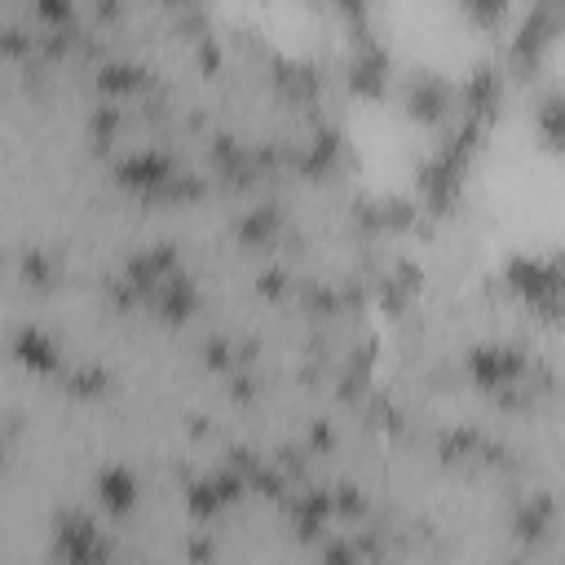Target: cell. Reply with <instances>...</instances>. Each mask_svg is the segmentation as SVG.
<instances>
[{"label": "cell", "mask_w": 565, "mask_h": 565, "mask_svg": "<svg viewBox=\"0 0 565 565\" xmlns=\"http://www.w3.org/2000/svg\"><path fill=\"white\" fill-rule=\"evenodd\" d=\"M503 287L539 313L565 291V252H512L503 260Z\"/></svg>", "instance_id": "6da1fadb"}, {"label": "cell", "mask_w": 565, "mask_h": 565, "mask_svg": "<svg viewBox=\"0 0 565 565\" xmlns=\"http://www.w3.org/2000/svg\"><path fill=\"white\" fill-rule=\"evenodd\" d=\"M463 371L477 388L508 393V388H521L530 380V353L516 344H503V340H481L463 353Z\"/></svg>", "instance_id": "7a4b0ae2"}, {"label": "cell", "mask_w": 565, "mask_h": 565, "mask_svg": "<svg viewBox=\"0 0 565 565\" xmlns=\"http://www.w3.org/2000/svg\"><path fill=\"white\" fill-rule=\"evenodd\" d=\"M53 561L57 565H110V539L84 512H62L53 521Z\"/></svg>", "instance_id": "3957f363"}, {"label": "cell", "mask_w": 565, "mask_h": 565, "mask_svg": "<svg viewBox=\"0 0 565 565\" xmlns=\"http://www.w3.org/2000/svg\"><path fill=\"white\" fill-rule=\"evenodd\" d=\"M561 4H534L521 22H516V31H512V40H508V66L516 71V75H530V71H539V62H543V53H547V44L561 35Z\"/></svg>", "instance_id": "277c9868"}, {"label": "cell", "mask_w": 565, "mask_h": 565, "mask_svg": "<svg viewBox=\"0 0 565 565\" xmlns=\"http://www.w3.org/2000/svg\"><path fill=\"white\" fill-rule=\"evenodd\" d=\"M402 106H406V115L419 119V124H441L450 110H459V88H455L441 71H433V66H415V71L406 75Z\"/></svg>", "instance_id": "5b68a950"}, {"label": "cell", "mask_w": 565, "mask_h": 565, "mask_svg": "<svg viewBox=\"0 0 565 565\" xmlns=\"http://www.w3.org/2000/svg\"><path fill=\"white\" fill-rule=\"evenodd\" d=\"M115 181L124 190H141L150 199H168V190L177 181V163H172V154H163L154 146H141V150H132V154H124L115 163Z\"/></svg>", "instance_id": "8992f818"}, {"label": "cell", "mask_w": 565, "mask_h": 565, "mask_svg": "<svg viewBox=\"0 0 565 565\" xmlns=\"http://www.w3.org/2000/svg\"><path fill=\"white\" fill-rule=\"evenodd\" d=\"M499 97H503V75L494 62H477L463 84H459V115H472V119H494L499 110Z\"/></svg>", "instance_id": "52a82bcc"}, {"label": "cell", "mask_w": 565, "mask_h": 565, "mask_svg": "<svg viewBox=\"0 0 565 565\" xmlns=\"http://www.w3.org/2000/svg\"><path fill=\"white\" fill-rule=\"evenodd\" d=\"M13 358H18L26 371H57V366H62V353H57L53 335L40 331L35 322H26V327L13 331Z\"/></svg>", "instance_id": "ba28073f"}, {"label": "cell", "mask_w": 565, "mask_h": 565, "mask_svg": "<svg viewBox=\"0 0 565 565\" xmlns=\"http://www.w3.org/2000/svg\"><path fill=\"white\" fill-rule=\"evenodd\" d=\"M93 490H97V503H102L106 512H115V516H124V512L137 503V477H132V468H124V463H106V468L97 472Z\"/></svg>", "instance_id": "9c48e42d"}, {"label": "cell", "mask_w": 565, "mask_h": 565, "mask_svg": "<svg viewBox=\"0 0 565 565\" xmlns=\"http://www.w3.org/2000/svg\"><path fill=\"white\" fill-rule=\"evenodd\" d=\"M150 305H154L159 318H168V322H185V318L194 313V305H199V287L190 282V274L177 269L168 282H159V291L150 296Z\"/></svg>", "instance_id": "30bf717a"}, {"label": "cell", "mask_w": 565, "mask_h": 565, "mask_svg": "<svg viewBox=\"0 0 565 565\" xmlns=\"http://www.w3.org/2000/svg\"><path fill=\"white\" fill-rule=\"evenodd\" d=\"M534 128L543 137L547 150H561L565 154V88H547L534 106Z\"/></svg>", "instance_id": "8fae6325"}, {"label": "cell", "mask_w": 565, "mask_h": 565, "mask_svg": "<svg viewBox=\"0 0 565 565\" xmlns=\"http://www.w3.org/2000/svg\"><path fill=\"white\" fill-rule=\"evenodd\" d=\"M93 79H97L102 93H141V88L150 84L146 66H137V62H128V57H106Z\"/></svg>", "instance_id": "7c38bea8"}, {"label": "cell", "mask_w": 565, "mask_h": 565, "mask_svg": "<svg viewBox=\"0 0 565 565\" xmlns=\"http://www.w3.org/2000/svg\"><path fill=\"white\" fill-rule=\"evenodd\" d=\"M287 512H291V525H296L305 539H313L318 525H322L327 512H331V494H322V490H300V494L287 499Z\"/></svg>", "instance_id": "4fadbf2b"}, {"label": "cell", "mask_w": 565, "mask_h": 565, "mask_svg": "<svg viewBox=\"0 0 565 565\" xmlns=\"http://www.w3.org/2000/svg\"><path fill=\"white\" fill-rule=\"evenodd\" d=\"M552 512H556V508H552V499L539 490V494H530V499L516 508V521H512V525H516V534H521V539H543V534H547V525H552Z\"/></svg>", "instance_id": "5bb4252c"}, {"label": "cell", "mask_w": 565, "mask_h": 565, "mask_svg": "<svg viewBox=\"0 0 565 565\" xmlns=\"http://www.w3.org/2000/svg\"><path fill=\"white\" fill-rule=\"evenodd\" d=\"M115 132H119V106H110V102L93 106V115H88V137H93L97 146H110Z\"/></svg>", "instance_id": "9a60e30c"}, {"label": "cell", "mask_w": 565, "mask_h": 565, "mask_svg": "<svg viewBox=\"0 0 565 565\" xmlns=\"http://www.w3.org/2000/svg\"><path fill=\"white\" fill-rule=\"evenodd\" d=\"M335 150H340L335 132H318V137L309 141V150H305V168H309V172H327L331 159H335Z\"/></svg>", "instance_id": "2e32d148"}, {"label": "cell", "mask_w": 565, "mask_h": 565, "mask_svg": "<svg viewBox=\"0 0 565 565\" xmlns=\"http://www.w3.org/2000/svg\"><path fill=\"white\" fill-rule=\"evenodd\" d=\"M459 9H463V18H472L477 26H499V22H503V13H508V4H503V0H463Z\"/></svg>", "instance_id": "e0dca14e"}, {"label": "cell", "mask_w": 565, "mask_h": 565, "mask_svg": "<svg viewBox=\"0 0 565 565\" xmlns=\"http://www.w3.org/2000/svg\"><path fill=\"white\" fill-rule=\"evenodd\" d=\"M278 230V216H274V207H256V212H247V221L238 225V234L247 238V243H260V238H269Z\"/></svg>", "instance_id": "ac0fdd59"}, {"label": "cell", "mask_w": 565, "mask_h": 565, "mask_svg": "<svg viewBox=\"0 0 565 565\" xmlns=\"http://www.w3.org/2000/svg\"><path fill=\"white\" fill-rule=\"evenodd\" d=\"M66 384H71L75 393H102V388H106V371H102V366H75V371L66 375Z\"/></svg>", "instance_id": "d6986e66"}, {"label": "cell", "mask_w": 565, "mask_h": 565, "mask_svg": "<svg viewBox=\"0 0 565 565\" xmlns=\"http://www.w3.org/2000/svg\"><path fill=\"white\" fill-rule=\"evenodd\" d=\"M322 565H358L353 543H349V539H331V543L322 547Z\"/></svg>", "instance_id": "ffe728a7"}, {"label": "cell", "mask_w": 565, "mask_h": 565, "mask_svg": "<svg viewBox=\"0 0 565 565\" xmlns=\"http://www.w3.org/2000/svg\"><path fill=\"white\" fill-rule=\"evenodd\" d=\"M22 274L35 278V282H44V278H49V260H44L40 252H26V256H22Z\"/></svg>", "instance_id": "44dd1931"}, {"label": "cell", "mask_w": 565, "mask_h": 565, "mask_svg": "<svg viewBox=\"0 0 565 565\" xmlns=\"http://www.w3.org/2000/svg\"><path fill=\"white\" fill-rule=\"evenodd\" d=\"M561 22H565V4H561Z\"/></svg>", "instance_id": "7402d4cb"}]
</instances>
